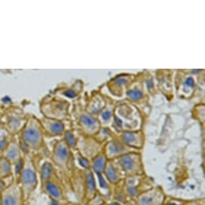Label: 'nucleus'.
Instances as JSON below:
<instances>
[{
  "label": "nucleus",
  "mask_w": 205,
  "mask_h": 205,
  "mask_svg": "<svg viewBox=\"0 0 205 205\" xmlns=\"http://www.w3.org/2000/svg\"><path fill=\"white\" fill-rule=\"evenodd\" d=\"M97 175H98L99 182V185H100V187H102V188H107V183L105 182L104 179L103 178L102 176L101 175V174L98 173V174H97Z\"/></svg>",
  "instance_id": "nucleus-22"
},
{
  "label": "nucleus",
  "mask_w": 205,
  "mask_h": 205,
  "mask_svg": "<svg viewBox=\"0 0 205 205\" xmlns=\"http://www.w3.org/2000/svg\"><path fill=\"white\" fill-rule=\"evenodd\" d=\"M6 186L7 185L5 184V182L2 179H0V194L5 189Z\"/></svg>",
  "instance_id": "nucleus-27"
},
{
  "label": "nucleus",
  "mask_w": 205,
  "mask_h": 205,
  "mask_svg": "<svg viewBox=\"0 0 205 205\" xmlns=\"http://www.w3.org/2000/svg\"><path fill=\"white\" fill-rule=\"evenodd\" d=\"M105 167V158L103 156H99L95 159L93 164V169L97 174H101Z\"/></svg>",
  "instance_id": "nucleus-13"
},
{
  "label": "nucleus",
  "mask_w": 205,
  "mask_h": 205,
  "mask_svg": "<svg viewBox=\"0 0 205 205\" xmlns=\"http://www.w3.org/2000/svg\"><path fill=\"white\" fill-rule=\"evenodd\" d=\"M106 176L109 181L112 182H114L117 179V176H116V171L112 167H110L107 172H106Z\"/></svg>",
  "instance_id": "nucleus-18"
},
{
  "label": "nucleus",
  "mask_w": 205,
  "mask_h": 205,
  "mask_svg": "<svg viewBox=\"0 0 205 205\" xmlns=\"http://www.w3.org/2000/svg\"><path fill=\"white\" fill-rule=\"evenodd\" d=\"M127 95L133 99L137 100L142 97V92L138 90H129L127 92Z\"/></svg>",
  "instance_id": "nucleus-19"
},
{
  "label": "nucleus",
  "mask_w": 205,
  "mask_h": 205,
  "mask_svg": "<svg viewBox=\"0 0 205 205\" xmlns=\"http://www.w3.org/2000/svg\"><path fill=\"white\" fill-rule=\"evenodd\" d=\"M124 149V148L123 146L117 143H112L110 145V151L112 153H116L121 152Z\"/></svg>",
  "instance_id": "nucleus-17"
},
{
  "label": "nucleus",
  "mask_w": 205,
  "mask_h": 205,
  "mask_svg": "<svg viewBox=\"0 0 205 205\" xmlns=\"http://www.w3.org/2000/svg\"><path fill=\"white\" fill-rule=\"evenodd\" d=\"M51 205H59V203L57 201L52 200L51 203Z\"/></svg>",
  "instance_id": "nucleus-30"
},
{
  "label": "nucleus",
  "mask_w": 205,
  "mask_h": 205,
  "mask_svg": "<svg viewBox=\"0 0 205 205\" xmlns=\"http://www.w3.org/2000/svg\"><path fill=\"white\" fill-rule=\"evenodd\" d=\"M128 191H129V193L131 195H135L136 193V190L134 188H133V187H129V189H128Z\"/></svg>",
  "instance_id": "nucleus-28"
},
{
  "label": "nucleus",
  "mask_w": 205,
  "mask_h": 205,
  "mask_svg": "<svg viewBox=\"0 0 205 205\" xmlns=\"http://www.w3.org/2000/svg\"><path fill=\"white\" fill-rule=\"evenodd\" d=\"M22 150L20 149L18 141L13 138L1 152V156L8 160L12 165H15L19 160L23 158Z\"/></svg>",
  "instance_id": "nucleus-8"
},
{
  "label": "nucleus",
  "mask_w": 205,
  "mask_h": 205,
  "mask_svg": "<svg viewBox=\"0 0 205 205\" xmlns=\"http://www.w3.org/2000/svg\"><path fill=\"white\" fill-rule=\"evenodd\" d=\"M87 184L88 189L90 192L94 191L95 189V183L94 180V177L92 172L87 174Z\"/></svg>",
  "instance_id": "nucleus-15"
},
{
  "label": "nucleus",
  "mask_w": 205,
  "mask_h": 205,
  "mask_svg": "<svg viewBox=\"0 0 205 205\" xmlns=\"http://www.w3.org/2000/svg\"><path fill=\"white\" fill-rule=\"evenodd\" d=\"M63 184L56 172L49 181L41 184V189L52 200L59 201L63 198Z\"/></svg>",
  "instance_id": "nucleus-7"
},
{
  "label": "nucleus",
  "mask_w": 205,
  "mask_h": 205,
  "mask_svg": "<svg viewBox=\"0 0 205 205\" xmlns=\"http://www.w3.org/2000/svg\"><path fill=\"white\" fill-rule=\"evenodd\" d=\"M123 138L125 142L127 143L132 142L135 140L134 135L130 133H126L123 135Z\"/></svg>",
  "instance_id": "nucleus-21"
},
{
  "label": "nucleus",
  "mask_w": 205,
  "mask_h": 205,
  "mask_svg": "<svg viewBox=\"0 0 205 205\" xmlns=\"http://www.w3.org/2000/svg\"><path fill=\"white\" fill-rule=\"evenodd\" d=\"M111 114L110 111H106L102 114V118L104 120H107L111 117Z\"/></svg>",
  "instance_id": "nucleus-25"
},
{
  "label": "nucleus",
  "mask_w": 205,
  "mask_h": 205,
  "mask_svg": "<svg viewBox=\"0 0 205 205\" xmlns=\"http://www.w3.org/2000/svg\"><path fill=\"white\" fill-rule=\"evenodd\" d=\"M1 204V194H0V205Z\"/></svg>",
  "instance_id": "nucleus-32"
},
{
  "label": "nucleus",
  "mask_w": 205,
  "mask_h": 205,
  "mask_svg": "<svg viewBox=\"0 0 205 205\" xmlns=\"http://www.w3.org/2000/svg\"><path fill=\"white\" fill-rule=\"evenodd\" d=\"M19 138L28 148L30 153H37L45 149L44 134L40 120L34 117L27 119Z\"/></svg>",
  "instance_id": "nucleus-1"
},
{
  "label": "nucleus",
  "mask_w": 205,
  "mask_h": 205,
  "mask_svg": "<svg viewBox=\"0 0 205 205\" xmlns=\"http://www.w3.org/2000/svg\"><path fill=\"white\" fill-rule=\"evenodd\" d=\"M116 120L118 125H119V126H121V125H122V121L120 119H119L118 118H116Z\"/></svg>",
  "instance_id": "nucleus-29"
},
{
  "label": "nucleus",
  "mask_w": 205,
  "mask_h": 205,
  "mask_svg": "<svg viewBox=\"0 0 205 205\" xmlns=\"http://www.w3.org/2000/svg\"><path fill=\"white\" fill-rule=\"evenodd\" d=\"M63 138L72 150L76 147L78 140L74 135L73 131L66 130L64 135L63 136Z\"/></svg>",
  "instance_id": "nucleus-11"
},
{
  "label": "nucleus",
  "mask_w": 205,
  "mask_h": 205,
  "mask_svg": "<svg viewBox=\"0 0 205 205\" xmlns=\"http://www.w3.org/2000/svg\"><path fill=\"white\" fill-rule=\"evenodd\" d=\"M186 84L188 86H189V87H194V81L193 80V78H191V77H189V78H187L186 81Z\"/></svg>",
  "instance_id": "nucleus-26"
},
{
  "label": "nucleus",
  "mask_w": 205,
  "mask_h": 205,
  "mask_svg": "<svg viewBox=\"0 0 205 205\" xmlns=\"http://www.w3.org/2000/svg\"><path fill=\"white\" fill-rule=\"evenodd\" d=\"M77 160H78V163L81 167H82L85 169H88L89 167V162L86 158L83 157L81 156H78L77 157Z\"/></svg>",
  "instance_id": "nucleus-20"
},
{
  "label": "nucleus",
  "mask_w": 205,
  "mask_h": 205,
  "mask_svg": "<svg viewBox=\"0 0 205 205\" xmlns=\"http://www.w3.org/2000/svg\"><path fill=\"white\" fill-rule=\"evenodd\" d=\"M56 172V167L54 166L51 162H44L40 169L41 184H42L49 181Z\"/></svg>",
  "instance_id": "nucleus-9"
},
{
  "label": "nucleus",
  "mask_w": 205,
  "mask_h": 205,
  "mask_svg": "<svg viewBox=\"0 0 205 205\" xmlns=\"http://www.w3.org/2000/svg\"></svg>",
  "instance_id": "nucleus-34"
},
{
  "label": "nucleus",
  "mask_w": 205,
  "mask_h": 205,
  "mask_svg": "<svg viewBox=\"0 0 205 205\" xmlns=\"http://www.w3.org/2000/svg\"><path fill=\"white\" fill-rule=\"evenodd\" d=\"M64 95L68 98H74L76 96V92L73 90H68L64 92Z\"/></svg>",
  "instance_id": "nucleus-23"
},
{
  "label": "nucleus",
  "mask_w": 205,
  "mask_h": 205,
  "mask_svg": "<svg viewBox=\"0 0 205 205\" xmlns=\"http://www.w3.org/2000/svg\"><path fill=\"white\" fill-rule=\"evenodd\" d=\"M2 205H23L24 200L20 184L15 180L8 185L1 193Z\"/></svg>",
  "instance_id": "nucleus-5"
},
{
  "label": "nucleus",
  "mask_w": 205,
  "mask_h": 205,
  "mask_svg": "<svg viewBox=\"0 0 205 205\" xmlns=\"http://www.w3.org/2000/svg\"><path fill=\"white\" fill-rule=\"evenodd\" d=\"M12 164L3 157H0V179H5L13 175Z\"/></svg>",
  "instance_id": "nucleus-10"
},
{
  "label": "nucleus",
  "mask_w": 205,
  "mask_h": 205,
  "mask_svg": "<svg viewBox=\"0 0 205 205\" xmlns=\"http://www.w3.org/2000/svg\"><path fill=\"white\" fill-rule=\"evenodd\" d=\"M121 164L124 169L130 170L133 167V162L131 158L128 156H125L121 160Z\"/></svg>",
  "instance_id": "nucleus-16"
},
{
  "label": "nucleus",
  "mask_w": 205,
  "mask_h": 205,
  "mask_svg": "<svg viewBox=\"0 0 205 205\" xmlns=\"http://www.w3.org/2000/svg\"><path fill=\"white\" fill-rule=\"evenodd\" d=\"M115 82L119 85L126 84L127 82V80L125 77H119L115 80Z\"/></svg>",
  "instance_id": "nucleus-24"
},
{
  "label": "nucleus",
  "mask_w": 205,
  "mask_h": 205,
  "mask_svg": "<svg viewBox=\"0 0 205 205\" xmlns=\"http://www.w3.org/2000/svg\"><path fill=\"white\" fill-rule=\"evenodd\" d=\"M69 104L64 100H53L41 105L45 117L63 121L68 116Z\"/></svg>",
  "instance_id": "nucleus-4"
},
{
  "label": "nucleus",
  "mask_w": 205,
  "mask_h": 205,
  "mask_svg": "<svg viewBox=\"0 0 205 205\" xmlns=\"http://www.w3.org/2000/svg\"><path fill=\"white\" fill-rule=\"evenodd\" d=\"M40 122L45 137L52 138L63 136L66 129L63 121L45 117Z\"/></svg>",
  "instance_id": "nucleus-6"
},
{
  "label": "nucleus",
  "mask_w": 205,
  "mask_h": 205,
  "mask_svg": "<svg viewBox=\"0 0 205 205\" xmlns=\"http://www.w3.org/2000/svg\"><path fill=\"white\" fill-rule=\"evenodd\" d=\"M23 160L22 170L16 181L20 184L25 200L36 189L38 181L36 165L30 154L24 155Z\"/></svg>",
  "instance_id": "nucleus-3"
},
{
  "label": "nucleus",
  "mask_w": 205,
  "mask_h": 205,
  "mask_svg": "<svg viewBox=\"0 0 205 205\" xmlns=\"http://www.w3.org/2000/svg\"><path fill=\"white\" fill-rule=\"evenodd\" d=\"M176 205V204H174V203H171V204H169V205Z\"/></svg>",
  "instance_id": "nucleus-33"
},
{
  "label": "nucleus",
  "mask_w": 205,
  "mask_h": 205,
  "mask_svg": "<svg viewBox=\"0 0 205 205\" xmlns=\"http://www.w3.org/2000/svg\"><path fill=\"white\" fill-rule=\"evenodd\" d=\"M112 205H119L118 203H112Z\"/></svg>",
  "instance_id": "nucleus-31"
},
{
  "label": "nucleus",
  "mask_w": 205,
  "mask_h": 205,
  "mask_svg": "<svg viewBox=\"0 0 205 205\" xmlns=\"http://www.w3.org/2000/svg\"><path fill=\"white\" fill-rule=\"evenodd\" d=\"M81 124L85 125V126L88 127H92L96 124V120L92 117L85 114H83L81 116Z\"/></svg>",
  "instance_id": "nucleus-14"
},
{
  "label": "nucleus",
  "mask_w": 205,
  "mask_h": 205,
  "mask_svg": "<svg viewBox=\"0 0 205 205\" xmlns=\"http://www.w3.org/2000/svg\"><path fill=\"white\" fill-rule=\"evenodd\" d=\"M13 136L4 128L0 129V152L5 149L7 145L13 139Z\"/></svg>",
  "instance_id": "nucleus-12"
},
{
  "label": "nucleus",
  "mask_w": 205,
  "mask_h": 205,
  "mask_svg": "<svg viewBox=\"0 0 205 205\" xmlns=\"http://www.w3.org/2000/svg\"><path fill=\"white\" fill-rule=\"evenodd\" d=\"M73 150L67 145L63 138L58 140L53 145L51 154V160L54 167L59 168L68 179V182L74 174Z\"/></svg>",
  "instance_id": "nucleus-2"
}]
</instances>
